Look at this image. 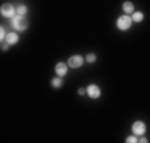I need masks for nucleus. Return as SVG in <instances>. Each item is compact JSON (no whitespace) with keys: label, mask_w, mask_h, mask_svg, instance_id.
<instances>
[{"label":"nucleus","mask_w":150,"mask_h":143,"mask_svg":"<svg viewBox=\"0 0 150 143\" xmlns=\"http://www.w3.org/2000/svg\"><path fill=\"white\" fill-rule=\"evenodd\" d=\"M6 35H8V34H6V32H5V27H2V29H0V40H5V38H6Z\"/></svg>","instance_id":"13"},{"label":"nucleus","mask_w":150,"mask_h":143,"mask_svg":"<svg viewBox=\"0 0 150 143\" xmlns=\"http://www.w3.org/2000/svg\"><path fill=\"white\" fill-rule=\"evenodd\" d=\"M131 22H133V19H131L129 16H120L118 21H117V26H118L120 30H128V29L131 27Z\"/></svg>","instance_id":"1"},{"label":"nucleus","mask_w":150,"mask_h":143,"mask_svg":"<svg viewBox=\"0 0 150 143\" xmlns=\"http://www.w3.org/2000/svg\"><path fill=\"white\" fill-rule=\"evenodd\" d=\"M133 21H136V22H141L142 19H144V14H142L141 11H137V13H133V18H131Z\"/></svg>","instance_id":"11"},{"label":"nucleus","mask_w":150,"mask_h":143,"mask_svg":"<svg viewBox=\"0 0 150 143\" xmlns=\"http://www.w3.org/2000/svg\"><path fill=\"white\" fill-rule=\"evenodd\" d=\"M133 132H134V135H144V132H145V124L142 123V121L134 123V124H133Z\"/></svg>","instance_id":"5"},{"label":"nucleus","mask_w":150,"mask_h":143,"mask_svg":"<svg viewBox=\"0 0 150 143\" xmlns=\"http://www.w3.org/2000/svg\"><path fill=\"white\" fill-rule=\"evenodd\" d=\"M56 73H58L59 76H64V75L67 73V65L66 64H62V62L56 64Z\"/></svg>","instance_id":"8"},{"label":"nucleus","mask_w":150,"mask_h":143,"mask_svg":"<svg viewBox=\"0 0 150 143\" xmlns=\"http://www.w3.org/2000/svg\"><path fill=\"white\" fill-rule=\"evenodd\" d=\"M137 143H149L147 138H141V140H137Z\"/></svg>","instance_id":"18"},{"label":"nucleus","mask_w":150,"mask_h":143,"mask_svg":"<svg viewBox=\"0 0 150 143\" xmlns=\"http://www.w3.org/2000/svg\"><path fill=\"white\" fill-rule=\"evenodd\" d=\"M126 143H137V138H136V135H131V137L126 138Z\"/></svg>","instance_id":"14"},{"label":"nucleus","mask_w":150,"mask_h":143,"mask_svg":"<svg viewBox=\"0 0 150 143\" xmlns=\"http://www.w3.org/2000/svg\"><path fill=\"white\" fill-rule=\"evenodd\" d=\"M54 88H61L62 86V80H59V78H56V80H53V83H51Z\"/></svg>","instance_id":"12"},{"label":"nucleus","mask_w":150,"mask_h":143,"mask_svg":"<svg viewBox=\"0 0 150 143\" xmlns=\"http://www.w3.org/2000/svg\"><path fill=\"white\" fill-rule=\"evenodd\" d=\"M86 60H88V62H94V60H96V56H94V54H88V56H86Z\"/></svg>","instance_id":"15"},{"label":"nucleus","mask_w":150,"mask_h":143,"mask_svg":"<svg viewBox=\"0 0 150 143\" xmlns=\"http://www.w3.org/2000/svg\"><path fill=\"white\" fill-rule=\"evenodd\" d=\"M6 48H8V43H6V41H5V43H2V49H3V51H5Z\"/></svg>","instance_id":"17"},{"label":"nucleus","mask_w":150,"mask_h":143,"mask_svg":"<svg viewBox=\"0 0 150 143\" xmlns=\"http://www.w3.org/2000/svg\"><path fill=\"white\" fill-rule=\"evenodd\" d=\"M26 13H27V8H26L24 5H19V6L16 8V16H21V18H24V14H26Z\"/></svg>","instance_id":"10"},{"label":"nucleus","mask_w":150,"mask_h":143,"mask_svg":"<svg viewBox=\"0 0 150 143\" xmlns=\"http://www.w3.org/2000/svg\"><path fill=\"white\" fill-rule=\"evenodd\" d=\"M2 16L5 18H15L16 16V10L13 8V5H10V3H3L2 5Z\"/></svg>","instance_id":"2"},{"label":"nucleus","mask_w":150,"mask_h":143,"mask_svg":"<svg viewBox=\"0 0 150 143\" xmlns=\"http://www.w3.org/2000/svg\"><path fill=\"white\" fill-rule=\"evenodd\" d=\"M86 91H88V95H90L91 99H98L99 95H101V89H99V86H96V84H91Z\"/></svg>","instance_id":"6"},{"label":"nucleus","mask_w":150,"mask_h":143,"mask_svg":"<svg viewBox=\"0 0 150 143\" xmlns=\"http://www.w3.org/2000/svg\"><path fill=\"white\" fill-rule=\"evenodd\" d=\"M18 40H19V37H18V34H15V32H10L5 38V41L8 45H15V43H18Z\"/></svg>","instance_id":"7"},{"label":"nucleus","mask_w":150,"mask_h":143,"mask_svg":"<svg viewBox=\"0 0 150 143\" xmlns=\"http://www.w3.org/2000/svg\"><path fill=\"white\" fill-rule=\"evenodd\" d=\"M123 10H125V13H134V5L131 2H125L123 3Z\"/></svg>","instance_id":"9"},{"label":"nucleus","mask_w":150,"mask_h":143,"mask_svg":"<svg viewBox=\"0 0 150 143\" xmlns=\"http://www.w3.org/2000/svg\"><path fill=\"white\" fill-rule=\"evenodd\" d=\"M11 24H13V27H15V29H18V30H24V29H26V22L23 21V18H21V16H15V18H13Z\"/></svg>","instance_id":"4"},{"label":"nucleus","mask_w":150,"mask_h":143,"mask_svg":"<svg viewBox=\"0 0 150 143\" xmlns=\"http://www.w3.org/2000/svg\"><path fill=\"white\" fill-rule=\"evenodd\" d=\"M81 64H83L81 56H72L69 59V67H72V69H78V67H81Z\"/></svg>","instance_id":"3"},{"label":"nucleus","mask_w":150,"mask_h":143,"mask_svg":"<svg viewBox=\"0 0 150 143\" xmlns=\"http://www.w3.org/2000/svg\"><path fill=\"white\" fill-rule=\"evenodd\" d=\"M78 94L85 95V94H88V91H86V89H83V88H80V89H78Z\"/></svg>","instance_id":"16"}]
</instances>
